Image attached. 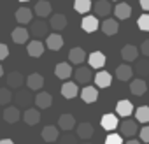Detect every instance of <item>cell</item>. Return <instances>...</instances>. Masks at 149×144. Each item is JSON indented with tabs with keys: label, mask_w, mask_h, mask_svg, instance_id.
Listing matches in <instances>:
<instances>
[{
	"label": "cell",
	"mask_w": 149,
	"mask_h": 144,
	"mask_svg": "<svg viewBox=\"0 0 149 144\" xmlns=\"http://www.w3.org/2000/svg\"><path fill=\"white\" fill-rule=\"evenodd\" d=\"M135 72H137L140 78H147V76H149V58L139 60V62L135 63Z\"/></svg>",
	"instance_id": "34"
},
{
	"label": "cell",
	"mask_w": 149,
	"mask_h": 144,
	"mask_svg": "<svg viewBox=\"0 0 149 144\" xmlns=\"http://www.w3.org/2000/svg\"><path fill=\"white\" fill-rule=\"evenodd\" d=\"M44 49H46V46H44L39 39L30 41V42H28V46H26L28 55H30V56H33V58H40V56L44 55Z\"/></svg>",
	"instance_id": "11"
},
{
	"label": "cell",
	"mask_w": 149,
	"mask_h": 144,
	"mask_svg": "<svg viewBox=\"0 0 149 144\" xmlns=\"http://www.w3.org/2000/svg\"><path fill=\"white\" fill-rule=\"evenodd\" d=\"M112 2H119V0H112Z\"/></svg>",
	"instance_id": "50"
},
{
	"label": "cell",
	"mask_w": 149,
	"mask_h": 144,
	"mask_svg": "<svg viewBox=\"0 0 149 144\" xmlns=\"http://www.w3.org/2000/svg\"><path fill=\"white\" fill-rule=\"evenodd\" d=\"M9 56V48L6 46V44H2V42H0V62H2V60H6Z\"/></svg>",
	"instance_id": "43"
},
{
	"label": "cell",
	"mask_w": 149,
	"mask_h": 144,
	"mask_svg": "<svg viewBox=\"0 0 149 144\" xmlns=\"http://www.w3.org/2000/svg\"><path fill=\"white\" fill-rule=\"evenodd\" d=\"M61 46H63V37H61L58 32L46 37V48H49L51 51H60Z\"/></svg>",
	"instance_id": "13"
},
{
	"label": "cell",
	"mask_w": 149,
	"mask_h": 144,
	"mask_svg": "<svg viewBox=\"0 0 149 144\" xmlns=\"http://www.w3.org/2000/svg\"><path fill=\"white\" fill-rule=\"evenodd\" d=\"M88 62H90V67L91 69H102L105 65V55L102 51H93L88 56Z\"/></svg>",
	"instance_id": "24"
},
{
	"label": "cell",
	"mask_w": 149,
	"mask_h": 144,
	"mask_svg": "<svg viewBox=\"0 0 149 144\" xmlns=\"http://www.w3.org/2000/svg\"><path fill=\"white\" fill-rule=\"evenodd\" d=\"M139 134H140V139H142V142H147V144H149V125L142 127Z\"/></svg>",
	"instance_id": "41"
},
{
	"label": "cell",
	"mask_w": 149,
	"mask_h": 144,
	"mask_svg": "<svg viewBox=\"0 0 149 144\" xmlns=\"http://www.w3.org/2000/svg\"><path fill=\"white\" fill-rule=\"evenodd\" d=\"M114 16L118 20H128L132 16V7L125 2H118L116 7H114Z\"/></svg>",
	"instance_id": "21"
},
{
	"label": "cell",
	"mask_w": 149,
	"mask_h": 144,
	"mask_svg": "<svg viewBox=\"0 0 149 144\" xmlns=\"http://www.w3.org/2000/svg\"><path fill=\"white\" fill-rule=\"evenodd\" d=\"M133 113V106L130 100H119L116 104V114L121 116V118H128L130 114Z\"/></svg>",
	"instance_id": "25"
},
{
	"label": "cell",
	"mask_w": 149,
	"mask_h": 144,
	"mask_svg": "<svg viewBox=\"0 0 149 144\" xmlns=\"http://www.w3.org/2000/svg\"><path fill=\"white\" fill-rule=\"evenodd\" d=\"M140 53H142L146 58H149V39H147V41H142V44H140Z\"/></svg>",
	"instance_id": "42"
},
{
	"label": "cell",
	"mask_w": 149,
	"mask_h": 144,
	"mask_svg": "<svg viewBox=\"0 0 149 144\" xmlns=\"http://www.w3.org/2000/svg\"><path fill=\"white\" fill-rule=\"evenodd\" d=\"M49 27H51L53 30H56V32L65 30V27H67V18H65V14H53Z\"/></svg>",
	"instance_id": "31"
},
{
	"label": "cell",
	"mask_w": 149,
	"mask_h": 144,
	"mask_svg": "<svg viewBox=\"0 0 149 144\" xmlns=\"http://www.w3.org/2000/svg\"><path fill=\"white\" fill-rule=\"evenodd\" d=\"M58 127L63 132H70L74 127H76V118H74L72 114H61L58 118Z\"/></svg>",
	"instance_id": "19"
},
{
	"label": "cell",
	"mask_w": 149,
	"mask_h": 144,
	"mask_svg": "<svg viewBox=\"0 0 149 144\" xmlns=\"http://www.w3.org/2000/svg\"><path fill=\"white\" fill-rule=\"evenodd\" d=\"M47 30H49V25L40 18V20H32L30 23V35H33L35 39H42V37H47Z\"/></svg>",
	"instance_id": "1"
},
{
	"label": "cell",
	"mask_w": 149,
	"mask_h": 144,
	"mask_svg": "<svg viewBox=\"0 0 149 144\" xmlns=\"http://www.w3.org/2000/svg\"><path fill=\"white\" fill-rule=\"evenodd\" d=\"M83 144H91V142H83Z\"/></svg>",
	"instance_id": "49"
},
{
	"label": "cell",
	"mask_w": 149,
	"mask_h": 144,
	"mask_svg": "<svg viewBox=\"0 0 149 144\" xmlns=\"http://www.w3.org/2000/svg\"><path fill=\"white\" fill-rule=\"evenodd\" d=\"M61 95L67 99V100H70V99H74V97H77V92H79V88H77V83H63V86H61Z\"/></svg>",
	"instance_id": "30"
},
{
	"label": "cell",
	"mask_w": 149,
	"mask_h": 144,
	"mask_svg": "<svg viewBox=\"0 0 149 144\" xmlns=\"http://www.w3.org/2000/svg\"><path fill=\"white\" fill-rule=\"evenodd\" d=\"M58 142H60V144H77V137L72 135V134H65L61 139L58 137Z\"/></svg>",
	"instance_id": "39"
},
{
	"label": "cell",
	"mask_w": 149,
	"mask_h": 144,
	"mask_svg": "<svg viewBox=\"0 0 149 144\" xmlns=\"http://www.w3.org/2000/svg\"><path fill=\"white\" fill-rule=\"evenodd\" d=\"M0 144H14L11 139H2V141H0Z\"/></svg>",
	"instance_id": "45"
},
{
	"label": "cell",
	"mask_w": 149,
	"mask_h": 144,
	"mask_svg": "<svg viewBox=\"0 0 149 144\" xmlns=\"http://www.w3.org/2000/svg\"><path fill=\"white\" fill-rule=\"evenodd\" d=\"M25 81H26V79L23 78V74H21V72H18V70L9 72V76H7V86L13 88V90H19Z\"/></svg>",
	"instance_id": "6"
},
{
	"label": "cell",
	"mask_w": 149,
	"mask_h": 144,
	"mask_svg": "<svg viewBox=\"0 0 149 144\" xmlns=\"http://www.w3.org/2000/svg\"><path fill=\"white\" fill-rule=\"evenodd\" d=\"M100 125L104 130L107 132H112L119 127V121H118V114H104L102 120H100Z\"/></svg>",
	"instance_id": "7"
},
{
	"label": "cell",
	"mask_w": 149,
	"mask_h": 144,
	"mask_svg": "<svg viewBox=\"0 0 149 144\" xmlns=\"http://www.w3.org/2000/svg\"><path fill=\"white\" fill-rule=\"evenodd\" d=\"M132 76H133V69H132L128 63L118 65V69H116V78H118L119 81H130Z\"/></svg>",
	"instance_id": "20"
},
{
	"label": "cell",
	"mask_w": 149,
	"mask_h": 144,
	"mask_svg": "<svg viewBox=\"0 0 149 144\" xmlns=\"http://www.w3.org/2000/svg\"><path fill=\"white\" fill-rule=\"evenodd\" d=\"M33 11H35V14L39 18H47L53 13V7H51V4L47 2V0H39V2L35 4V7H33Z\"/></svg>",
	"instance_id": "18"
},
{
	"label": "cell",
	"mask_w": 149,
	"mask_h": 144,
	"mask_svg": "<svg viewBox=\"0 0 149 144\" xmlns=\"http://www.w3.org/2000/svg\"><path fill=\"white\" fill-rule=\"evenodd\" d=\"M33 102L37 104L39 109H47V107H51V104H53V97H51V93H47V92H40V93H37V97H35Z\"/></svg>",
	"instance_id": "27"
},
{
	"label": "cell",
	"mask_w": 149,
	"mask_h": 144,
	"mask_svg": "<svg viewBox=\"0 0 149 144\" xmlns=\"http://www.w3.org/2000/svg\"><path fill=\"white\" fill-rule=\"evenodd\" d=\"M81 99L86 102V104H93L98 100V90L93 88V86H84L83 92H81Z\"/></svg>",
	"instance_id": "26"
},
{
	"label": "cell",
	"mask_w": 149,
	"mask_h": 144,
	"mask_svg": "<svg viewBox=\"0 0 149 144\" xmlns=\"http://www.w3.org/2000/svg\"><path fill=\"white\" fill-rule=\"evenodd\" d=\"M91 76H93V72L90 67H79L74 70V78H76V83L79 85H86L91 81Z\"/></svg>",
	"instance_id": "2"
},
{
	"label": "cell",
	"mask_w": 149,
	"mask_h": 144,
	"mask_svg": "<svg viewBox=\"0 0 149 144\" xmlns=\"http://www.w3.org/2000/svg\"><path fill=\"white\" fill-rule=\"evenodd\" d=\"M58 137H60V132H58V128H56V127L47 125V127H44V128H42V139H44L47 144L56 142V141H58Z\"/></svg>",
	"instance_id": "17"
},
{
	"label": "cell",
	"mask_w": 149,
	"mask_h": 144,
	"mask_svg": "<svg viewBox=\"0 0 149 144\" xmlns=\"http://www.w3.org/2000/svg\"><path fill=\"white\" fill-rule=\"evenodd\" d=\"M137 27H139L142 32H149V14H142V16H139V20H137Z\"/></svg>",
	"instance_id": "38"
},
{
	"label": "cell",
	"mask_w": 149,
	"mask_h": 144,
	"mask_svg": "<svg viewBox=\"0 0 149 144\" xmlns=\"http://www.w3.org/2000/svg\"><path fill=\"white\" fill-rule=\"evenodd\" d=\"M135 120L139 123H149V106H140L135 111Z\"/></svg>",
	"instance_id": "36"
},
{
	"label": "cell",
	"mask_w": 149,
	"mask_h": 144,
	"mask_svg": "<svg viewBox=\"0 0 149 144\" xmlns=\"http://www.w3.org/2000/svg\"><path fill=\"white\" fill-rule=\"evenodd\" d=\"M19 118H21V113H19V107H18V106H9V107H6V111H4V120H6L7 123H16V121H19Z\"/></svg>",
	"instance_id": "28"
},
{
	"label": "cell",
	"mask_w": 149,
	"mask_h": 144,
	"mask_svg": "<svg viewBox=\"0 0 149 144\" xmlns=\"http://www.w3.org/2000/svg\"><path fill=\"white\" fill-rule=\"evenodd\" d=\"M13 100V93H11V88H0V106H7L9 102Z\"/></svg>",
	"instance_id": "37"
},
{
	"label": "cell",
	"mask_w": 149,
	"mask_h": 144,
	"mask_svg": "<svg viewBox=\"0 0 149 144\" xmlns=\"http://www.w3.org/2000/svg\"><path fill=\"white\" fill-rule=\"evenodd\" d=\"M130 92H132L135 97H140V95H144V93L147 92V83H146L142 78H137V79H133V81L130 83Z\"/></svg>",
	"instance_id": "16"
},
{
	"label": "cell",
	"mask_w": 149,
	"mask_h": 144,
	"mask_svg": "<svg viewBox=\"0 0 149 144\" xmlns=\"http://www.w3.org/2000/svg\"><path fill=\"white\" fill-rule=\"evenodd\" d=\"M13 99L16 100L18 107H19V106H25V107H28V106H30V102H33V100H35V99L32 97L30 90H18V93H16Z\"/></svg>",
	"instance_id": "14"
},
{
	"label": "cell",
	"mask_w": 149,
	"mask_h": 144,
	"mask_svg": "<svg viewBox=\"0 0 149 144\" xmlns=\"http://www.w3.org/2000/svg\"><path fill=\"white\" fill-rule=\"evenodd\" d=\"M25 83H26L28 90H32V92L42 90V88H44V76H42V74H37V72H33V74H30V76L26 78Z\"/></svg>",
	"instance_id": "3"
},
{
	"label": "cell",
	"mask_w": 149,
	"mask_h": 144,
	"mask_svg": "<svg viewBox=\"0 0 149 144\" xmlns=\"http://www.w3.org/2000/svg\"><path fill=\"white\" fill-rule=\"evenodd\" d=\"M105 144H123V139L118 134H109L105 139Z\"/></svg>",
	"instance_id": "40"
},
{
	"label": "cell",
	"mask_w": 149,
	"mask_h": 144,
	"mask_svg": "<svg viewBox=\"0 0 149 144\" xmlns=\"http://www.w3.org/2000/svg\"><path fill=\"white\" fill-rule=\"evenodd\" d=\"M2 76H4V67L0 65V78H2Z\"/></svg>",
	"instance_id": "47"
},
{
	"label": "cell",
	"mask_w": 149,
	"mask_h": 144,
	"mask_svg": "<svg viewBox=\"0 0 149 144\" xmlns=\"http://www.w3.org/2000/svg\"><path fill=\"white\" fill-rule=\"evenodd\" d=\"M91 9V0H74V11L79 14H86Z\"/></svg>",
	"instance_id": "35"
},
{
	"label": "cell",
	"mask_w": 149,
	"mask_h": 144,
	"mask_svg": "<svg viewBox=\"0 0 149 144\" xmlns=\"http://www.w3.org/2000/svg\"><path fill=\"white\" fill-rule=\"evenodd\" d=\"M121 56H123L125 62H135L137 56H139V48L133 46V44H126L121 49Z\"/></svg>",
	"instance_id": "23"
},
{
	"label": "cell",
	"mask_w": 149,
	"mask_h": 144,
	"mask_svg": "<svg viewBox=\"0 0 149 144\" xmlns=\"http://www.w3.org/2000/svg\"><path fill=\"white\" fill-rule=\"evenodd\" d=\"M93 134H95V130H93L91 123H81L77 127V137L79 139H91Z\"/></svg>",
	"instance_id": "33"
},
{
	"label": "cell",
	"mask_w": 149,
	"mask_h": 144,
	"mask_svg": "<svg viewBox=\"0 0 149 144\" xmlns=\"http://www.w3.org/2000/svg\"><path fill=\"white\" fill-rule=\"evenodd\" d=\"M112 13V6L109 0H97L95 4V16L97 18H107Z\"/></svg>",
	"instance_id": "4"
},
{
	"label": "cell",
	"mask_w": 149,
	"mask_h": 144,
	"mask_svg": "<svg viewBox=\"0 0 149 144\" xmlns=\"http://www.w3.org/2000/svg\"><path fill=\"white\" fill-rule=\"evenodd\" d=\"M126 144H140V142H139V141H135V139H132V141H128Z\"/></svg>",
	"instance_id": "46"
},
{
	"label": "cell",
	"mask_w": 149,
	"mask_h": 144,
	"mask_svg": "<svg viewBox=\"0 0 149 144\" xmlns=\"http://www.w3.org/2000/svg\"><path fill=\"white\" fill-rule=\"evenodd\" d=\"M121 134L125 135V137H133L137 132H139V127H137V123H135V120H125V121H121Z\"/></svg>",
	"instance_id": "15"
},
{
	"label": "cell",
	"mask_w": 149,
	"mask_h": 144,
	"mask_svg": "<svg viewBox=\"0 0 149 144\" xmlns=\"http://www.w3.org/2000/svg\"><path fill=\"white\" fill-rule=\"evenodd\" d=\"M95 85L98 88H109L112 85V76L107 70H98L97 76H95Z\"/></svg>",
	"instance_id": "12"
},
{
	"label": "cell",
	"mask_w": 149,
	"mask_h": 144,
	"mask_svg": "<svg viewBox=\"0 0 149 144\" xmlns=\"http://www.w3.org/2000/svg\"><path fill=\"white\" fill-rule=\"evenodd\" d=\"M81 27L86 34H93L100 28V21H98L97 16H84L83 21H81Z\"/></svg>",
	"instance_id": "5"
},
{
	"label": "cell",
	"mask_w": 149,
	"mask_h": 144,
	"mask_svg": "<svg viewBox=\"0 0 149 144\" xmlns=\"http://www.w3.org/2000/svg\"><path fill=\"white\" fill-rule=\"evenodd\" d=\"M100 30H102L105 35H116V34H118V30H119L118 20H111V18H105V20L100 23Z\"/></svg>",
	"instance_id": "10"
},
{
	"label": "cell",
	"mask_w": 149,
	"mask_h": 144,
	"mask_svg": "<svg viewBox=\"0 0 149 144\" xmlns=\"http://www.w3.org/2000/svg\"><path fill=\"white\" fill-rule=\"evenodd\" d=\"M28 37H30V32L25 27H18V28L13 30V41L16 44H25L28 41Z\"/></svg>",
	"instance_id": "32"
},
{
	"label": "cell",
	"mask_w": 149,
	"mask_h": 144,
	"mask_svg": "<svg viewBox=\"0 0 149 144\" xmlns=\"http://www.w3.org/2000/svg\"><path fill=\"white\" fill-rule=\"evenodd\" d=\"M86 58H88V56H86V53H84L83 48H72V49L68 51V60H70V63H74V65L84 63Z\"/></svg>",
	"instance_id": "9"
},
{
	"label": "cell",
	"mask_w": 149,
	"mask_h": 144,
	"mask_svg": "<svg viewBox=\"0 0 149 144\" xmlns=\"http://www.w3.org/2000/svg\"><path fill=\"white\" fill-rule=\"evenodd\" d=\"M32 20H33V13H32L28 7H19V9H16V21H18V23L28 25V23H32Z\"/></svg>",
	"instance_id": "22"
},
{
	"label": "cell",
	"mask_w": 149,
	"mask_h": 144,
	"mask_svg": "<svg viewBox=\"0 0 149 144\" xmlns=\"http://www.w3.org/2000/svg\"><path fill=\"white\" fill-rule=\"evenodd\" d=\"M74 74V70H72V67H70V63H65V62H60L56 67H54V76L58 78V79H68L70 76Z\"/></svg>",
	"instance_id": "8"
},
{
	"label": "cell",
	"mask_w": 149,
	"mask_h": 144,
	"mask_svg": "<svg viewBox=\"0 0 149 144\" xmlns=\"http://www.w3.org/2000/svg\"><path fill=\"white\" fill-rule=\"evenodd\" d=\"M140 7L144 11H149V0H140Z\"/></svg>",
	"instance_id": "44"
},
{
	"label": "cell",
	"mask_w": 149,
	"mask_h": 144,
	"mask_svg": "<svg viewBox=\"0 0 149 144\" xmlns=\"http://www.w3.org/2000/svg\"><path fill=\"white\" fill-rule=\"evenodd\" d=\"M23 120H25L26 125L33 127V125H37V123L40 121V113H39L37 109H33V107H28V109L25 111V114H23Z\"/></svg>",
	"instance_id": "29"
},
{
	"label": "cell",
	"mask_w": 149,
	"mask_h": 144,
	"mask_svg": "<svg viewBox=\"0 0 149 144\" xmlns=\"http://www.w3.org/2000/svg\"><path fill=\"white\" fill-rule=\"evenodd\" d=\"M19 2H28V0H19Z\"/></svg>",
	"instance_id": "48"
}]
</instances>
